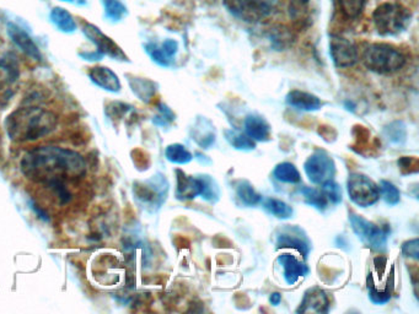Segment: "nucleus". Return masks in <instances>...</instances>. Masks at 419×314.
Returning a JSON list of instances; mask_svg holds the SVG:
<instances>
[{
    "label": "nucleus",
    "mask_w": 419,
    "mask_h": 314,
    "mask_svg": "<svg viewBox=\"0 0 419 314\" xmlns=\"http://www.w3.org/2000/svg\"><path fill=\"white\" fill-rule=\"evenodd\" d=\"M21 172L37 184L78 183L85 177L87 166L80 153L58 146H38L25 153L20 162Z\"/></svg>",
    "instance_id": "obj_1"
},
{
    "label": "nucleus",
    "mask_w": 419,
    "mask_h": 314,
    "mask_svg": "<svg viewBox=\"0 0 419 314\" xmlns=\"http://www.w3.org/2000/svg\"><path fill=\"white\" fill-rule=\"evenodd\" d=\"M57 124V115L52 111L29 106L20 107L10 113L5 122V128L11 140L18 143H31L54 132Z\"/></svg>",
    "instance_id": "obj_2"
},
{
    "label": "nucleus",
    "mask_w": 419,
    "mask_h": 314,
    "mask_svg": "<svg viewBox=\"0 0 419 314\" xmlns=\"http://www.w3.org/2000/svg\"><path fill=\"white\" fill-rule=\"evenodd\" d=\"M372 21L381 36H396L403 32L412 21V11L397 1L379 5L372 13Z\"/></svg>",
    "instance_id": "obj_3"
},
{
    "label": "nucleus",
    "mask_w": 419,
    "mask_h": 314,
    "mask_svg": "<svg viewBox=\"0 0 419 314\" xmlns=\"http://www.w3.org/2000/svg\"><path fill=\"white\" fill-rule=\"evenodd\" d=\"M364 65L377 74H394L405 67L406 58L397 48L387 43H372L363 53Z\"/></svg>",
    "instance_id": "obj_4"
},
{
    "label": "nucleus",
    "mask_w": 419,
    "mask_h": 314,
    "mask_svg": "<svg viewBox=\"0 0 419 314\" xmlns=\"http://www.w3.org/2000/svg\"><path fill=\"white\" fill-rule=\"evenodd\" d=\"M225 9L245 23H258L276 13L278 0H223Z\"/></svg>",
    "instance_id": "obj_5"
},
{
    "label": "nucleus",
    "mask_w": 419,
    "mask_h": 314,
    "mask_svg": "<svg viewBox=\"0 0 419 314\" xmlns=\"http://www.w3.org/2000/svg\"><path fill=\"white\" fill-rule=\"evenodd\" d=\"M349 221L352 225L354 234L368 248L375 252L382 253L386 251L389 229H382L380 226L368 221L363 216L357 214L349 215Z\"/></svg>",
    "instance_id": "obj_6"
},
{
    "label": "nucleus",
    "mask_w": 419,
    "mask_h": 314,
    "mask_svg": "<svg viewBox=\"0 0 419 314\" xmlns=\"http://www.w3.org/2000/svg\"><path fill=\"white\" fill-rule=\"evenodd\" d=\"M348 196L354 204L360 208H368L380 199L379 187L362 173H352L348 177Z\"/></svg>",
    "instance_id": "obj_7"
},
{
    "label": "nucleus",
    "mask_w": 419,
    "mask_h": 314,
    "mask_svg": "<svg viewBox=\"0 0 419 314\" xmlns=\"http://www.w3.org/2000/svg\"><path fill=\"white\" fill-rule=\"evenodd\" d=\"M167 191L169 183L166 178L162 175H157L152 180L137 183L134 186V194L139 203L152 210L159 209L164 204V201L166 200Z\"/></svg>",
    "instance_id": "obj_8"
},
{
    "label": "nucleus",
    "mask_w": 419,
    "mask_h": 314,
    "mask_svg": "<svg viewBox=\"0 0 419 314\" xmlns=\"http://www.w3.org/2000/svg\"><path fill=\"white\" fill-rule=\"evenodd\" d=\"M304 171L311 183L321 186L324 182L334 180L336 165L329 153L317 150L305 161Z\"/></svg>",
    "instance_id": "obj_9"
},
{
    "label": "nucleus",
    "mask_w": 419,
    "mask_h": 314,
    "mask_svg": "<svg viewBox=\"0 0 419 314\" xmlns=\"http://www.w3.org/2000/svg\"><path fill=\"white\" fill-rule=\"evenodd\" d=\"M81 29H83V34H85L89 41L95 44L96 51L101 53L102 56H109L114 61H124V62L128 61L122 48L119 47L114 39L106 36L99 27H96L95 25L84 23Z\"/></svg>",
    "instance_id": "obj_10"
},
{
    "label": "nucleus",
    "mask_w": 419,
    "mask_h": 314,
    "mask_svg": "<svg viewBox=\"0 0 419 314\" xmlns=\"http://www.w3.org/2000/svg\"><path fill=\"white\" fill-rule=\"evenodd\" d=\"M329 54L337 68L353 67L359 59L356 44L339 34H332L329 39Z\"/></svg>",
    "instance_id": "obj_11"
},
{
    "label": "nucleus",
    "mask_w": 419,
    "mask_h": 314,
    "mask_svg": "<svg viewBox=\"0 0 419 314\" xmlns=\"http://www.w3.org/2000/svg\"><path fill=\"white\" fill-rule=\"evenodd\" d=\"M277 248H293L300 253L303 258H308L311 251V242L300 227L286 226L277 234Z\"/></svg>",
    "instance_id": "obj_12"
},
{
    "label": "nucleus",
    "mask_w": 419,
    "mask_h": 314,
    "mask_svg": "<svg viewBox=\"0 0 419 314\" xmlns=\"http://www.w3.org/2000/svg\"><path fill=\"white\" fill-rule=\"evenodd\" d=\"M6 32H8L11 42L14 43L21 52L36 62L42 61V53L40 51L34 39L30 36L29 32L24 27H21L20 25L15 24V23H8Z\"/></svg>",
    "instance_id": "obj_13"
},
{
    "label": "nucleus",
    "mask_w": 419,
    "mask_h": 314,
    "mask_svg": "<svg viewBox=\"0 0 419 314\" xmlns=\"http://www.w3.org/2000/svg\"><path fill=\"white\" fill-rule=\"evenodd\" d=\"M176 198L178 200L195 199L205 191V175L187 176L181 170H176Z\"/></svg>",
    "instance_id": "obj_14"
},
{
    "label": "nucleus",
    "mask_w": 419,
    "mask_h": 314,
    "mask_svg": "<svg viewBox=\"0 0 419 314\" xmlns=\"http://www.w3.org/2000/svg\"><path fill=\"white\" fill-rule=\"evenodd\" d=\"M314 0H289L288 11L296 29L304 30L312 25L315 16Z\"/></svg>",
    "instance_id": "obj_15"
},
{
    "label": "nucleus",
    "mask_w": 419,
    "mask_h": 314,
    "mask_svg": "<svg viewBox=\"0 0 419 314\" xmlns=\"http://www.w3.org/2000/svg\"><path fill=\"white\" fill-rule=\"evenodd\" d=\"M278 263L283 268V276L288 285H296L300 277H304L309 274V268L289 253L281 254L278 257Z\"/></svg>",
    "instance_id": "obj_16"
},
{
    "label": "nucleus",
    "mask_w": 419,
    "mask_h": 314,
    "mask_svg": "<svg viewBox=\"0 0 419 314\" xmlns=\"http://www.w3.org/2000/svg\"><path fill=\"white\" fill-rule=\"evenodd\" d=\"M329 308V301L324 291L317 287H314L305 294L304 299L301 301L300 307L296 310L298 313H327Z\"/></svg>",
    "instance_id": "obj_17"
},
{
    "label": "nucleus",
    "mask_w": 419,
    "mask_h": 314,
    "mask_svg": "<svg viewBox=\"0 0 419 314\" xmlns=\"http://www.w3.org/2000/svg\"><path fill=\"white\" fill-rule=\"evenodd\" d=\"M89 77L96 86H99L102 90L119 92L122 89L119 77L116 75V73L111 70L110 68L101 67V65L91 68Z\"/></svg>",
    "instance_id": "obj_18"
},
{
    "label": "nucleus",
    "mask_w": 419,
    "mask_h": 314,
    "mask_svg": "<svg viewBox=\"0 0 419 314\" xmlns=\"http://www.w3.org/2000/svg\"><path fill=\"white\" fill-rule=\"evenodd\" d=\"M245 134L253 142H268L271 139V125L266 119L257 115H250L245 119Z\"/></svg>",
    "instance_id": "obj_19"
},
{
    "label": "nucleus",
    "mask_w": 419,
    "mask_h": 314,
    "mask_svg": "<svg viewBox=\"0 0 419 314\" xmlns=\"http://www.w3.org/2000/svg\"><path fill=\"white\" fill-rule=\"evenodd\" d=\"M286 103L299 111L305 112H315L322 107V102L317 96L300 90H291L286 95Z\"/></svg>",
    "instance_id": "obj_20"
},
{
    "label": "nucleus",
    "mask_w": 419,
    "mask_h": 314,
    "mask_svg": "<svg viewBox=\"0 0 419 314\" xmlns=\"http://www.w3.org/2000/svg\"><path fill=\"white\" fill-rule=\"evenodd\" d=\"M192 137L202 149H210L215 143L214 129L210 120L205 118L197 120L195 128L192 130Z\"/></svg>",
    "instance_id": "obj_21"
},
{
    "label": "nucleus",
    "mask_w": 419,
    "mask_h": 314,
    "mask_svg": "<svg viewBox=\"0 0 419 314\" xmlns=\"http://www.w3.org/2000/svg\"><path fill=\"white\" fill-rule=\"evenodd\" d=\"M49 19L52 21V24L64 34H73L78 29L74 16L67 9L61 6H56L51 10Z\"/></svg>",
    "instance_id": "obj_22"
},
{
    "label": "nucleus",
    "mask_w": 419,
    "mask_h": 314,
    "mask_svg": "<svg viewBox=\"0 0 419 314\" xmlns=\"http://www.w3.org/2000/svg\"><path fill=\"white\" fill-rule=\"evenodd\" d=\"M268 39L271 41L272 47L274 49L284 51L286 48L291 47L293 42L296 41V36L291 29L281 25H277L269 30Z\"/></svg>",
    "instance_id": "obj_23"
},
{
    "label": "nucleus",
    "mask_w": 419,
    "mask_h": 314,
    "mask_svg": "<svg viewBox=\"0 0 419 314\" xmlns=\"http://www.w3.org/2000/svg\"><path fill=\"white\" fill-rule=\"evenodd\" d=\"M130 87L134 94L144 102H150L157 92V84L143 77H132L128 79Z\"/></svg>",
    "instance_id": "obj_24"
},
{
    "label": "nucleus",
    "mask_w": 419,
    "mask_h": 314,
    "mask_svg": "<svg viewBox=\"0 0 419 314\" xmlns=\"http://www.w3.org/2000/svg\"><path fill=\"white\" fill-rule=\"evenodd\" d=\"M273 176L278 181L289 184H296L301 182L300 172L298 171V168L291 162H281L277 165L273 171Z\"/></svg>",
    "instance_id": "obj_25"
},
{
    "label": "nucleus",
    "mask_w": 419,
    "mask_h": 314,
    "mask_svg": "<svg viewBox=\"0 0 419 314\" xmlns=\"http://www.w3.org/2000/svg\"><path fill=\"white\" fill-rule=\"evenodd\" d=\"M225 139L233 149L241 151H251L256 148V143L253 139L248 138L245 133H241L235 129H228L224 132Z\"/></svg>",
    "instance_id": "obj_26"
},
{
    "label": "nucleus",
    "mask_w": 419,
    "mask_h": 314,
    "mask_svg": "<svg viewBox=\"0 0 419 314\" xmlns=\"http://www.w3.org/2000/svg\"><path fill=\"white\" fill-rule=\"evenodd\" d=\"M384 138L396 146H401L403 145L407 139V128H406V124L401 120H396L392 123L386 125L384 128Z\"/></svg>",
    "instance_id": "obj_27"
},
{
    "label": "nucleus",
    "mask_w": 419,
    "mask_h": 314,
    "mask_svg": "<svg viewBox=\"0 0 419 314\" xmlns=\"http://www.w3.org/2000/svg\"><path fill=\"white\" fill-rule=\"evenodd\" d=\"M263 204V208L266 209L267 213L276 216L278 219L286 220L291 219L294 210L291 205L286 204L284 201L279 199H274V198H268L265 201H261Z\"/></svg>",
    "instance_id": "obj_28"
},
{
    "label": "nucleus",
    "mask_w": 419,
    "mask_h": 314,
    "mask_svg": "<svg viewBox=\"0 0 419 314\" xmlns=\"http://www.w3.org/2000/svg\"><path fill=\"white\" fill-rule=\"evenodd\" d=\"M236 194L243 204L248 205V206H255V205L261 204V201H262V196L248 181L238 182Z\"/></svg>",
    "instance_id": "obj_29"
},
{
    "label": "nucleus",
    "mask_w": 419,
    "mask_h": 314,
    "mask_svg": "<svg viewBox=\"0 0 419 314\" xmlns=\"http://www.w3.org/2000/svg\"><path fill=\"white\" fill-rule=\"evenodd\" d=\"M300 194L304 198L305 203L310 206H314L315 209L320 210V211H324L327 209L329 201L321 189H316L312 187H303L300 189Z\"/></svg>",
    "instance_id": "obj_30"
},
{
    "label": "nucleus",
    "mask_w": 419,
    "mask_h": 314,
    "mask_svg": "<svg viewBox=\"0 0 419 314\" xmlns=\"http://www.w3.org/2000/svg\"><path fill=\"white\" fill-rule=\"evenodd\" d=\"M167 161L176 165H187L193 160V155L181 144H171L165 150Z\"/></svg>",
    "instance_id": "obj_31"
},
{
    "label": "nucleus",
    "mask_w": 419,
    "mask_h": 314,
    "mask_svg": "<svg viewBox=\"0 0 419 314\" xmlns=\"http://www.w3.org/2000/svg\"><path fill=\"white\" fill-rule=\"evenodd\" d=\"M392 286V282L390 281L386 282L385 287L379 289L377 284L369 279L368 280V289H369V299L372 301L374 305H385L391 299V289H387Z\"/></svg>",
    "instance_id": "obj_32"
},
{
    "label": "nucleus",
    "mask_w": 419,
    "mask_h": 314,
    "mask_svg": "<svg viewBox=\"0 0 419 314\" xmlns=\"http://www.w3.org/2000/svg\"><path fill=\"white\" fill-rule=\"evenodd\" d=\"M105 15L107 19L114 23H119L128 14L127 6L121 0H102Z\"/></svg>",
    "instance_id": "obj_33"
},
{
    "label": "nucleus",
    "mask_w": 419,
    "mask_h": 314,
    "mask_svg": "<svg viewBox=\"0 0 419 314\" xmlns=\"http://www.w3.org/2000/svg\"><path fill=\"white\" fill-rule=\"evenodd\" d=\"M339 9L348 20H356L360 16L365 8L367 0H339Z\"/></svg>",
    "instance_id": "obj_34"
},
{
    "label": "nucleus",
    "mask_w": 419,
    "mask_h": 314,
    "mask_svg": "<svg viewBox=\"0 0 419 314\" xmlns=\"http://www.w3.org/2000/svg\"><path fill=\"white\" fill-rule=\"evenodd\" d=\"M144 48H145V52L148 53L149 57L152 58V62L157 63V65H160V67H170L174 62V59L167 57L166 53L164 52L162 44L149 42L144 46Z\"/></svg>",
    "instance_id": "obj_35"
},
{
    "label": "nucleus",
    "mask_w": 419,
    "mask_h": 314,
    "mask_svg": "<svg viewBox=\"0 0 419 314\" xmlns=\"http://www.w3.org/2000/svg\"><path fill=\"white\" fill-rule=\"evenodd\" d=\"M0 68L6 73L10 81L18 80L20 77L19 62L14 54L8 53L4 57L0 58Z\"/></svg>",
    "instance_id": "obj_36"
},
{
    "label": "nucleus",
    "mask_w": 419,
    "mask_h": 314,
    "mask_svg": "<svg viewBox=\"0 0 419 314\" xmlns=\"http://www.w3.org/2000/svg\"><path fill=\"white\" fill-rule=\"evenodd\" d=\"M321 191L324 193L326 199L331 204L339 205L342 203V189L334 180H329V181L322 183L321 184Z\"/></svg>",
    "instance_id": "obj_37"
},
{
    "label": "nucleus",
    "mask_w": 419,
    "mask_h": 314,
    "mask_svg": "<svg viewBox=\"0 0 419 314\" xmlns=\"http://www.w3.org/2000/svg\"><path fill=\"white\" fill-rule=\"evenodd\" d=\"M380 196L385 200L386 204L397 205L400 203L401 193L397 187L394 186L391 182L380 181Z\"/></svg>",
    "instance_id": "obj_38"
},
{
    "label": "nucleus",
    "mask_w": 419,
    "mask_h": 314,
    "mask_svg": "<svg viewBox=\"0 0 419 314\" xmlns=\"http://www.w3.org/2000/svg\"><path fill=\"white\" fill-rule=\"evenodd\" d=\"M202 198L207 200V201H210V203H215L220 198V189L218 183L208 175H205V191L202 194Z\"/></svg>",
    "instance_id": "obj_39"
},
{
    "label": "nucleus",
    "mask_w": 419,
    "mask_h": 314,
    "mask_svg": "<svg viewBox=\"0 0 419 314\" xmlns=\"http://www.w3.org/2000/svg\"><path fill=\"white\" fill-rule=\"evenodd\" d=\"M397 165L400 167L402 175H412V173H418L419 161L417 157H401L397 161Z\"/></svg>",
    "instance_id": "obj_40"
},
{
    "label": "nucleus",
    "mask_w": 419,
    "mask_h": 314,
    "mask_svg": "<svg viewBox=\"0 0 419 314\" xmlns=\"http://www.w3.org/2000/svg\"><path fill=\"white\" fill-rule=\"evenodd\" d=\"M159 111H160V115L154 119V123L157 124V125L165 127V125H169V124L171 123L172 120L175 119L174 112L166 105L160 103L159 105Z\"/></svg>",
    "instance_id": "obj_41"
},
{
    "label": "nucleus",
    "mask_w": 419,
    "mask_h": 314,
    "mask_svg": "<svg viewBox=\"0 0 419 314\" xmlns=\"http://www.w3.org/2000/svg\"><path fill=\"white\" fill-rule=\"evenodd\" d=\"M402 253L405 254L406 257L415 258V259H418V238H415V239H411V241H407V242L403 243V244H402Z\"/></svg>",
    "instance_id": "obj_42"
},
{
    "label": "nucleus",
    "mask_w": 419,
    "mask_h": 314,
    "mask_svg": "<svg viewBox=\"0 0 419 314\" xmlns=\"http://www.w3.org/2000/svg\"><path fill=\"white\" fill-rule=\"evenodd\" d=\"M162 47L164 52L166 53L167 57H170L171 59H174L176 56V53L178 52V43L175 39H169L164 41L162 43Z\"/></svg>",
    "instance_id": "obj_43"
},
{
    "label": "nucleus",
    "mask_w": 419,
    "mask_h": 314,
    "mask_svg": "<svg viewBox=\"0 0 419 314\" xmlns=\"http://www.w3.org/2000/svg\"><path fill=\"white\" fill-rule=\"evenodd\" d=\"M269 301H271V303L273 306L279 305L281 301V294H278V292H274V294H272L271 297H269Z\"/></svg>",
    "instance_id": "obj_44"
},
{
    "label": "nucleus",
    "mask_w": 419,
    "mask_h": 314,
    "mask_svg": "<svg viewBox=\"0 0 419 314\" xmlns=\"http://www.w3.org/2000/svg\"><path fill=\"white\" fill-rule=\"evenodd\" d=\"M61 1H66V3H74L75 0H61Z\"/></svg>",
    "instance_id": "obj_45"
}]
</instances>
